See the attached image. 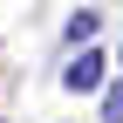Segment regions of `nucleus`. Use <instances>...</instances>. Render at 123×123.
I'll use <instances>...</instances> for the list:
<instances>
[{
  "label": "nucleus",
  "mask_w": 123,
  "mask_h": 123,
  "mask_svg": "<svg viewBox=\"0 0 123 123\" xmlns=\"http://www.w3.org/2000/svg\"><path fill=\"white\" fill-rule=\"evenodd\" d=\"M62 82H68L75 96H89V89H103V55H96V48H82V55L68 62V75H62Z\"/></svg>",
  "instance_id": "nucleus-1"
},
{
  "label": "nucleus",
  "mask_w": 123,
  "mask_h": 123,
  "mask_svg": "<svg viewBox=\"0 0 123 123\" xmlns=\"http://www.w3.org/2000/svg\"><path fill=\"white\" fill-rule=\"evenodd\" d=\"M89 34H96V14L82 7V14H75V21H68V41H89Z\"/></svg>",
  "instance_id": "nucleus-2"
},
{
  "label": "nucleus",
  "mask_w": 123,
  "mask_h": 123,
  "mask_svg": "<svg viewBox=\"0 0 123 123\" xmlns=\"http://www.w3.org/2000/svg\"><path fill=\"white\" fill-rule=\"evenodd\" d=\"M103 123H123V89H110V96H103Z\"/></svg>",
  "instance_id": "nucleus-3"
}]
</instances>
